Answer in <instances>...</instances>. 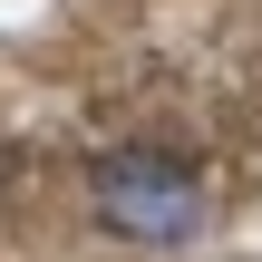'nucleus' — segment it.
<instances>
[{"mask_svg": "<svg viewBox=\"0 0 262 262\" xmlns=\"http://www.w3.org/2000/svg\"><path fill=\"white\" fill-rule=\"evenodd\" d=\"M88 194H97V214L117 224V233H136V243H194L204 233V194L165 165V156H97V175H88Z\"/></svg>", "mask_w": 262, "mask_h": 262, "instance_id": "obj_1", "label": "nucleus"}]
</instances>
